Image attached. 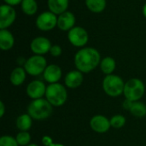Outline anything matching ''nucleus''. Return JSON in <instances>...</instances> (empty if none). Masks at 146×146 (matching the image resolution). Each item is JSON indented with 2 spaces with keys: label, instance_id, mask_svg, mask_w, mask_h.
Masks as SVG:
<instances>
[{
  "label": "nucleus",
  "instance_id": "6e6552de",
  "mask_svg": "<svg viewBox=\"0 0 146 146\" xmlns=\"http://www.w3.org/2000/svg\"><path fill=\"white\" fill-rule=\"evenodd\" d=\"M36 27L42 32H49L57 27V15L50 10L40 13L35 21Z\"/></svg>",
  "mask_w": 146,
  "mask_h": 146
},
{
  "label": "nucleus",
  "instance_id": "f3484780",
  "mask_svg": "<svg viewBox=\"0 0 146 146\" xmlns=\"http://www.w3.org/2000/svg\"><path fill=\"white\" fill-rule=\"evenodd\" d=\"M69 0H47V6L50 12L59 15L68 11Z\"/></svg>",
  "mask_w": 146,
  "mask_h": 146
},
{
  "label": "nucleus",
  "instance_id": "bb28decb",
  "mask_svg": "<svg viewBox=\"0 0 146 146\" xmlns=\"http://www.w3.org/2000/svg\"><path fill=\"white\" fill-rule=\"evenodd\" d=\"M52 56L54 57H58L62 55V47L59 45V44H52L51 48H50V50L49 52Z\"/></svg>",
  "mask_w": 146,
  "mask_h": 146
},
{
  "label": "nucleus",
  "instance_id": "473e14b6",
  "mask_svg": "<svg viewBox=\"0 0 146 146\" xmlns=\"http://www.w3.org/2000/svg\"><path fill=\"white\" fill-rule=\"evenodd\" d=\"M142 13H143V15L145 16L146 18V2L144 4V6H143V9H142Z\"/></svg>",
  "mask_w": 146,
  "mask_h": 146
},
{
  "label": "nucleus",
  "instance_id": "39448f33",
  "mask_svg": "<svg viewBox=\"0 0 146 146\" xmlns=\"http://www.w3.org/2000/svg\"><path fill=\"white\" fill-rule=\"evenodd\" d=\"M125 83L123 80L115 74L106 75L103 80V89L110 97H118L123 93Z\"/></svg>",
  "mask_w": 146,
  "mask_h": 146
},
{
  "label": "nucleus",
  "instance_id": "1a4fd4ad",
  "mask_svg": "<svg viewBox=\"0 0 146 146\" xmlns=\"http://www.w3.org/2000/svg\"><path fill=\"white\" fill-rule=\"evenodd\" d=\"M16 19V11L13 6L3 3L0 6V29H8Z\"/></svg>",
  "mask_w": 146,
  "mask_h": 146
},
{
  "label": "nucleus",
  "instance_id": "a878e982",
  "mask_svg": "<svg viewBox=\"0 0 146 146\" xmlns=\"http://www.w3.org/2000/svg\"><path fill=\"white\" fill-rule=\"evenodd\" d=\"M0 146H19L16 139L9 135L2 136L0 139Z\"/></svg>",
  "mask_w": 146,
  "mask_h": 146
},
{
  "label": "nucleus",
  "instance_id": "393cba45",
  "mask_svg": "<svg viewBox=\"0 0 146 146\" xmlns=\"http://www.w3.org/2000/svg\"><path fill=\"white\" fill-rule=\"evenodd\" d=\"M16 141L18 145L21 146H27L29 145L31 141V136L27 132H22L21 131L17 135H16Z\"/></svg>",
  "mask_w": 146,
  "mask_h": 146
},
{
  "label": "nucleus",
  "instance_id": "0eeeda50",
  "mask_svg": "<svg viewBox=\"0 0 146 146\" xmlns=\"http://www.w3.org/2000/svg\"><path fill=\"white\" fill-rule=\"evenodd\" d=\"M68 39L69 43L77 48H83L89 41V33L82 27L75 26L68 32Z\"/></svg>",
  "mask_w": 146,
  "mask_h": 146
},
{
  "label": "nucleus",
  "instance_id": "412c9836",
  "mask_svg": "<svg viewBox=\"0 0 146 146\" xmlns=\"http://www.w3.org/2000/svg\"><path fill=\"white\" fill-rule=\"evenodd\" d=\"M33 124V118L28 114H22L16 119V127L20 131L27 132Z\"/></svg>",
  "mask_w": 146,
  "mask_h": 146
},
{
  "label": "nucleus",
  "instance_id": "cd10ccee",
  "mask_svg": "<svg viewBox=\"0 0 146 146\" xmlns=\"http://www.w3.org/2000/svg\"><path fill=\"white\" fill-rule=\"evenodd\" d=\"M42 144L44 146H50L53 144V140L49 136H44L42 138Z\"/></svg>",
  "mask_w": 146,
  "mask_h": 146
},
{
  "label": "nucleus",
  "instance_id": "c756f323",
  "mask_svg": "<svg viewBox=\"0 0 146 146\" xmlns=\"http://www.w3.org/2000/svg\"><path fill=\"white\" fill-rule=\"evenodd\" d=\"M133 101L128 100V99H125V101H124L123 104H122V107H123L125 110H130V109H131L132 106H133Z\"/></svg>",
  "mask_w": 146,
  "mask_h": 146
},
{
  "label": "nucleus",
  "instance_id": "9b49d317",
  "mask_svg": "<svg viewBox=\"0 0 146 146\" xmlns=\"http://www.w3.org/2000/svg\"><path fill=\"white\" fill-rule=\"evenodd\" d=\"M46 88L47 86H45L43 81L38 80H33L27 86V94L33 100L42 98L43 96H45Z\"/></svg>",
  "mask_w": 146,
  "mask_h": 146
},
{
  "label": "nucleus",
  "instance_id": "f03ea898",
  "mask_svg": "<svg viewBox=\"0 0 146 146\" xmlns=\"http://www.w3.org/2000/svg\"><path fill=\"white\" fill-rule=\"evenodd\" d=\"M53 106L46 98L33 100L27 106V114L36 121H42L49 118L52 114Z\"/></svg>",
  "mask_w": 146,
  "mask_h": 146
},
{
  "label": "nucleus",
  "instance_id": "dca6fc26",
  "mask_svg": "<svg viewBox=\"0 0 146 146\" xmlns=\"http://www.w3.org/2000/svg\"><path fill=\"white\" fill-rule=\"evenodd\" d=\"M15 45V37L9 29H0V49L3 51L11 50Z\"/></svg>",
  "mask_w": 146,
  "mask_h": 146
},
{
  "label": "nucleus",
  "instance_id": "5701e85b",
  "mask_svg": "<svg viewBox=\"0 0 146 146\" xmlns=\"http://www.w3.org/2000/svg\"><path fill=\"white\" fill-rule=\"evenodd\" d=\"M131 112V114L136 117L141 118L144 117L146 115V106L145 104L141 103V102H133L132 108L129 110Z\"/></svg>",
  "mask_w": 146,
  "mask_h": 146
},
{
  "label": "nucleus",
  "instance_id": "4be33fe9",
  "mask_svg": "<svg viewBox=\"0 0 146 146\" xmlns=\"http://www.w3.org/2000/svg\"><path fill=\"white\" fill-rule=\"evenodd\" d=\"M21 8L26 15L32 16L34 15L38 11V3L36 0H22Z\"/></svg>",
  "mask_w": 146,
  "mask_h": 146
},
{
  "label": "nucleus",
  "instance_id": "7ed1b4c3",
  "mask_svg": "<svg viewBox=\"0 0 146 146\" xmlns=\"http://www.w3.org/2000/svg\"><path fill=\"white\" fill-rule=\"evenodd\" d=\"M45 98L53 107H60L66 103L68 92L65 86L60 83L50 84L46 88Z\"/></svg>",
  "mask_w": 146,
  "mask_h": 146
},
{
  "label": "nucleus",
  "instance_id": "c85d7f7f",
  "mask_svg": "<svg viewBox=\"0 0 146 146\" xmlns=\"http://www.w3.org/2000/svg\"><path fill=\"white\" fill-rule=\"evenodd\" d=\"M4 3L8 4V5H10V6H16V5H19L21 3L22 0H3Z\"/></svg>",
  "mask_w": 146,
  "mask_h": 146
},
{
  "label": "nucleus",
  "instance_id": "2eb2a0df",
  "mask_svg": "<svg viewBox=\"0 0 146 146\" xmlns=\"http://www.w3.org/2000/svg\"><path fill=\"white\" fill-rule=\"evenodd\" d=\"M83 80H84L83 73L76 69V70H71L66 74L64 79V83L67 87L71 89H75L81 86Z\"/></svg>",
  "mask_w": 146,
  "mask_h": 146
},
{
  "label": "nucleus",
  "instance_id": "aec40b11",
  "mask_svg": "<svg viewBox=\"0 0 146 146\" xmlns=\"http://www.w3.org/2000/svg\"><path fill=\"white\" fill-rule=\"evenodd\" d=\"M99 66L101 71L104 74L109 75V74H112L113 72L115 71L116 68V62L111 56H105L101 60Z\"/></svg>",
  "mask_w": 146,
  "mask_h": 146
},
{
  "label": "nucleus",
  "instance_id": "423d86ee",
  "mask_svg": "<svg viewBox=\"0 0 146 146\" xmlns=\"http://www.w3.org/2000/svg\"><path fill=\"white\" fill-rule=\"evenodd\" d=\"M47 66V61L44 56L33 55L27 59L23 68L29 75L38 76L44 73Z\"/></svg>",
  "mask_w": 146,
  "mask_h": 146
},
{
  "label": "nucleus",
  "instance_id": "f704fd0d",
  "mask_svg": "<svg viewBox=\"0 0 146 146\" xmlns=\"http://www.w3.org/2000/svg\"><path fill=\"white\" fill-rule=\"evenodd\" d=\"M27 146H38V145H36V144H29Z\"/></svg>",
  "mask_w": 146,
  "mask_h": 146
},
{
  "label": "nucleus",
  "instance_id": "c9c22d12",
  "mask_svg": "<svg viewBox=\"0 0 146 146\" xmlns=\"http://www.w3.org/2000/svg\"><path fill=\"white\" fill-rule=\"evenodd\" d=\"M145 146H146V145H145Z\"/></svg>",
  "mask_w": 146,
  "mask_h": 146
},
{
  "label": "nucleus",
  "instance_id": "f257e3e1",
  "mask_svg": "<svg viewBox=\"0 0 146 146\" xmlns=\"http://www.w3.org/2000/svg\"><path fill=\"white\" fill-rule=\"evenodd\" d=\"M99 51L93 47L80 48L74 56V65L76 69L87 74L94 70L101 62Z\"/></svg>",
  "mask_w": 146,
  "mask_h": 146
},
{
  "label": "nucleus",
  "instance_id": "a211bd4d",
  "mask_svg": "<svg viewBox=\"0 0 146 146\" xmlns=\"http://www.w3.org/2000/svg\"><path fill=\"white\" fill-rule=\"evenodd\" d=\"M27 72L24 68L22 67H17L14 68L10 74V82L15 86H19L23 84V82L26 80Z\"/></svg>",
  "mask_w": 146,
  "mask_h": 146
},
{
  "label": "nucleus",
  "instance_id": "4468645a",
  "mask_svg": "<svg viewBox=\"0 0 146 146\" xmlns=\"http://www.w3.org/2000/svg\"><path fill=\"white\" fill-rule=\"evenodd\" d=\"M62 75V68L56 64H50L43 73V77L49 84L58 83Z\"/></svg>",
  "mask_w": 146,
  "mask_h": 146
},
{
  "label": "nucleus",
  "instance_id": "b1692460",
  "mask_svg": "<svg viewBox=\"0 0 146 146\" xmlns=\"http://www.w3.org/2000/svg\"><path fill=\"white\" fill-rule=\"evenodd\" d=\"M110 121L111 127L114 128H116V129L123 127L126 124V118L121 115H114L113 117H111V119Z\"/></svg>",
  "mask_w": 146,
  "mask_h": 146
},
{
  "label": "nucleus",
  "instance_id": "9d476101",
  "mask_svg": "<svg viewBox=\"0 0 146 146\" xmlns=\"http://www.w3.org/2000/svg\"><path fill=\"white\" fill-rule=\"evenodd\" d=\"M52 44L50 40L44 36H38L34 38L30 43L31 51L34 55L44 56L50 52Z\"/></svg>",
  "mask_w": 146,
  "mask_h": 146
},
{
  "label": "nucleus",
  "instance_id": "ddd939ff",
  "mask_svg": "<svg viewBox=\"0 0 146 146\" xmlns=\"http://www.w3.org/2000/svg\"><path fill=\"white\" fill-rule=\"evenodd\" d=\"M90 126L94 132L98 133H107L111 127L110 121L107 117L101 115L93 116L90 121Z\"/></svg>",
  "mask_w": 146,
  "mask_h": 146
},
{
  "label": "nucleus",
  "instance_id": "2f4dec72",
  "mask_svg": "<svg viewBox=\"0 0 146 146\" xmlns=\"http://www.w3.org/2000/svg\"><path fill=\"white\" fill-rule=\"evenodd\" d=\"M5 113V106L3 102H0V117H3Z\"/></svg>",
  "mask_w": 146,
  "mask_h": 146
},
{
  "label": "nucleus",
  "instance_id": "72a5a7b5",
  "mask_svg": "<svg viewBox=\"0 0 146 146\" xmlns=\"http://www.w3.org/2000/svg\"><path fill=\"white\" fill-rule=\"evenodd\" d=\"M50 146H65V145H62V144H58V143H53V144H52Z\"/></svg>",
  "mask_w": 146,
  "mask_h": 146
},
{
  "label": "nucleus",
  "instance_id": "20e7f679",
  "mask_svg": "<svg viewBox=\"0 0 146 146\" xmlns=\"http://www.w3.org/2000/svg\"><path fill=\"white\" fill-rule=\"evenodd\" d=\"M145 86L144 82L137 78H133L125 83L123 94L126 99L137 102L144 96Z\"/></svg>",
  "mask_w": 146,
  "mask_h": 146
},
{
  "label": "nucleus",
  "instance_id": "7c9ffc66",
  "mask_svg": "<svg viewBox=\"0 0 146 146\" xmlns=\"http://www.w3.org/2000/svg\"><path fill=\"white\" fill-rule=\"evenodd\" d=\"M26 62H27V59H25V58H24V57H22V56L18 57V58H17V64H18V65H20V67H21V65L24 67V65H25Z\"/></svg>",
  "mask_w": 146,
  "mask_h": 146
},
{
  "label": "nucleus",
  "instance_id": "6ab92c4d",
  "mask_svg": "<svg viewBox=\"0 0 146 146\" xmlns=\"http://www.w3.org/2000/svg\"><path fill=\"white\" fill-rule=\"evenodd\" d=\"M85 4L89 11L95 14L102 13L107 6L106 0H85Z\"/></svg>",
  "mask_w": 146,
  "mask_h": 146
},
{
  "label": "nucleus",
  "instance_id": "f8f14e48",
  "mask_svg": "<svg viewBox=\"0 0 146 146\" xmlns=\"http://www.w3.org/2000/svg\"><path fill=\"white\" fill-rule=\"evenodd\" d=\"M76 18L71 11H66L57 15V27L63 32H68L75 27Z\"/></svg>",
  "mask_w": 146,
  "mask_h": 146
}]
</instances>
